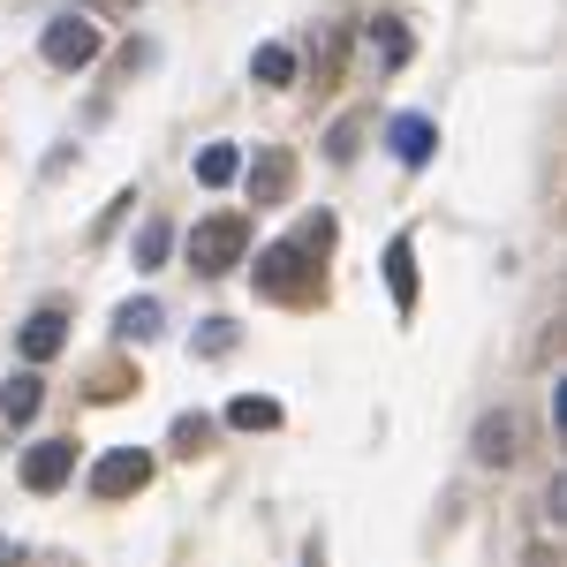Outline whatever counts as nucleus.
<instances>
[{"label": "nucleus", "mask_w": 567, "mask_h": 567, "mask_svg": "<svg viewBox=\"0 0 567 567\" xmlns=\"http://www.w3.org/2000/svg\"><path fill=\"white\" fill-rule=\"evenodd\" d=\"M167 446H175L182 462H197V454L213 446V416H175V432H167Z\"/></svg>", "instance_id": "obj_17"}, {"label": "nucleus", "mask_w": 567, "mask_h": 567, "mask_svg": "<svg viewBox=\"0 0 567 567\" xmlns=\"http://www.w3.org/2000/svg\"><path fill=\"white\" fill-rule=\"evenodd\" d=\"M333 69H341V31H326V39H318V76H333Z\"/></svg>", "instance_id": "obj_22"}, {"label": "nucleus", "mask_w": 567, "mask_h": 567, "mask_svg": "<svg viewBox=\"0 0 567 567\" xmlns=\"http://www.w3.org/2000/svg\"><path fill=\"white\" fill-rule=\"evenodd\" d=\"M386 144H393V159H401V167H424V159L439 152V130L424 122V114H393V122H386Z\"/></svg>", "instance_id": "obj_8"}, {"label": "nucleus", "mask_w": 567, "mask_h": 567, "mask_svg": "<svg viewBox=\"0 0 567 567\" xmlns=\"http://www.w3.org/2000/svg\"><path fill=\"white\" fill-rule=\"evenodd\" d=\"M227 424H235V432H272V424H280V401H272V393H235V401H227Z\"/></svg>", "instance_id": "obj_13"}, {"label": "nucleus", "mask_w": 567, "mask_h": 567, "mask_svg": "<svg viewBox=\"0 0 567 567\" xmlns=\"http://www.w3.org/2000/svg\"><path fill=\"white\" fill-rule=\"evenodd\" d=\"M114 326H122V341H152V333L167 326V310L152 303V296H130V303L114 310Z\"/></svg>", "instance_id": "obj_14"}, {"label": "nucleus", "mask_w": 567, "mask_h": 567, "mask_svg": "<svg viewBox=\"0 0 567 567\" xmlns=\"http://www.w3.org/2000/svg\"><path fill=\"white\" fill-rule=\"evenodd\" d=\"M84 16H136V0H91Z\"/></svg>", "instance_id": "obj_23"}, {"label": "nucleus", "mask_w": 567, "mask_h": 567, "mask_svg": "<svg viewBox=\"0 0 567 567\" xmlns=\"http://www.w3.org/2000/svg\"><path fill=\"white\" fill-rule=\"evenodd\" d=\"M167 250H175V227H167V219H144V227H136V243H130V258L136 265H159Z\"/></svg>", "instance_id": "obj_18"}, {"label": "nucleus", "mask_w": 567, "mask_h": 567, "mask_svg": "<svg viewBox=\"0 0 567 567\" xmlns=\"http://www.w3.org/2000/svg\"><path fill=\"white\" fill-rule=\"evenodd\" d=\"M258 296H272V303H310L318 296V265H310L303 243H272L258 258Z\"/></svg>", "instance_id": "obj_2"}, {"label": "nucleus", "mask_w": 567, "mask_h": 567, "mask_svg": "<svg viewBox=\"0 0 567 567\" xmlns=\"http://www.w3.org/2000/svg\"><path fill=\"white\" fill-rule=\"evenodd\" d=\"M69 477H76V439H39V446L23 454V484H31V492H61Z\"/></svg>", "instance_id": "obj_5"}, {"label": "nucleus", "mask_w": 567, "mask_h": 567, "mask_svg": "<svg viewBox=\"0 0 567 567\" xmlns=\"http://www.w3.org/2000/svg\"><path fill=\"white\" fill-rule=\"evenodd\" d=\"M61 349H69V318H61V310H39V318L23 326V363L39 371V363H53Z\"/></svg>", "instance_id": "obj_10"}, {"label": "nucleus", "mask_w": 567, "mask_h": 567, "mask_svg": "<svg viewBox=\"0 0 567 567\" xmlns=\"http://www.w3.org/2000/svg\"><path fill=\"white\" fill-rule=\"evenodd\" d=\"M235 175H243V152H235V144H205V152H197V182H205V189H227Z\"/></svg>", "instance_id": "obj_15"}, {"label": "nucleus", "mask_w": 567, "mask_h": 567, "mask_svg": "<svg viewBox=\"0 0 567 567\" xmlns=\"http://www.w3.org/2000/svg\"><path fill=\"white\" fill-rule=\"evenodd\" d=\"M16 560H23V553H16V545H8V537H0V567H16Z\"/></svg>", "instance_id": "obj_24"}, {"label": "nucleus", "mask_w": 567, "mask_h": 567, "mask_svg": "<svg viewBox=\"0 0 567 567\" xmlns=\"http://www.w3.org/2000/svg\"><path fill=\"white\" fill-rule=\"evenodd\" d=\"M371 130V122H363V114H349V122H341V130L326 136V159H355V136Z\"/></svg>", "instance_id": "obj_19"}, {"label": "nucleus", "mask_w": 567, "mask_h": 567, "mask_svg": "<svg viewBox=\"0 0 567 567\" xmlns=\"http://www.w3.org/2000/svg\"><path fill=\"white\" fill-rule=\"evenodd\" d=\"M363 45H371V61H379V69H409V53H416V39H409V23H401V16H371Z\"/></svg>", "instance_id": "obj_9"}, {"label": "nucleus", "mask_w": 567, "mask_h": 567, "mask_svg": "<svg viewBox=\"0 0 567 567\" xmlns=\"http://www.w3.org/2000/svg\"><path fill=\"white\" fill-rule=\"evenodd\" d=\"M243 250H250V219L243 213H213L189 227V265L213 280V272H235L243 265Z\"/></svg>", "instance_id": "obj_1"}, {"label": "nucleus", "mask_w": 567, "mask_h": 567, "mask_svg": "<svg viewBox=\"0 0 567 567\" xmlns=\"http://www.w3.org/2000/svg\"><path fill=\"white\" fill-rule=\"evenodd\" d=\"M386 288H393V310L409 318V310H416V250H409V235L386 243Z\"/></svg>", "instance_id": "obj_11"}, {"label": "nucleus", "mask_w": 567, "mask_h": 567, "mask_svg": "<svg viewBox=\"0 0 567 567\" xmlns=\"http://www.w3.org/2000/svg\"><path fill=\"white\" fill-rule=\"evenodd\" d=\"M39 401H45V379H39V371H16V379L0 386V416H8V424H31Z\"/></svg>", "instance_id": "obj_12"}, {"label": "nucleus", "mask_w": 567, "mask_h": 567, "mask_svg": "<svg viewBox=\"0 0 567 567\" xmlns=\"http://www.w3.org/2000/svg\"><path fill=\"white\" fill-rule=\"evenodd\" d=\"M197 349H205V355H227V349H235V326H227V318H205V333H197Z\"/></svg>", "instance_id": "obj_21"}, {"label": "nucleus", "mask_w": 567, "mask_h": 567, "mask_svg": "<svg viewBox=\"0 0 567 567\" xmlns=\"http://www.w3.org/2000/svg\"><path fill=\"white\" fill-rule=\"evenodd\" d=\"M515 454H523V424H515V409L484 416V424H477V462H484V470H507Z\"/></svg>", "instance_id": "obj_7"}, {"label": "nucleus", "mask_w": 567, "mask_h": 567, "mask_svg": "<svg viewBox=\"0 0 567 567\" xmlns=\"http://www.w3.org/2000/svg\"><path fill=\"white\" fill-rule=\"evenodd\" d=\"M144 484H152V454L144 446H114V454L91 462V499H130Z\"/></svg>", "instance_id": "obj_3"}, {"label": "nucleus", "mask_w": 567, "mask_h": 567, "mask_svg": "<svg viewBox=\"0 0 567 567\" xmlns=\"http://www.w3.org/2000/svg\"><path fill=\"white\" fill-rule=\"evenodd\" d=\"M250 76H258V84H272V91H280V84H296V45H280V39H272V45H258Z\"/></svg>", "instance_id": "obj_16"}, {"label": "nucleus", "mask_w": 567, "mask_h": 567, "mask_svg": "<svg viewBox=\"0 0 567 567\" xmlns=\"http://www.w3.org/2000/svg\"><path fill=\"white\" fill-rule=\"evenodd\" d=\"M243 182H250V205H288V189H296V159H288L280 144H265Z\"/></svg>", "instance_id": "obj_6"}, {"label": "nucleus", "mask_w": 567, "mask_h": 567, "mask_svg": "<svg viewBox=\"0 0 567 567\" xmlns=\"http://www.w3.org/2000/svg\"><path fill=\"white\" fill-rule=\"evenodd\" d=\"M296 243H303L310 258H326V250H333V219L318 213V219H303V235H296Z\"/></svg>", "instance_id": "obj_20"}, {"label": "nucleus", "mask_w": 567, "mask_h": 567, "mask_svg": "<svg viewBox=\"0 0 567 567\" xmlns=\"http://www.w3.org/2000/svg\"><path fill=\"white\" fill-rule=\"evenodd\" d=\"M45 61H53V69H91V61H99V23L76 16V8L53 16V23H45Z\"/></svg>", "instance_id": "obj_4"}]
</instances>
